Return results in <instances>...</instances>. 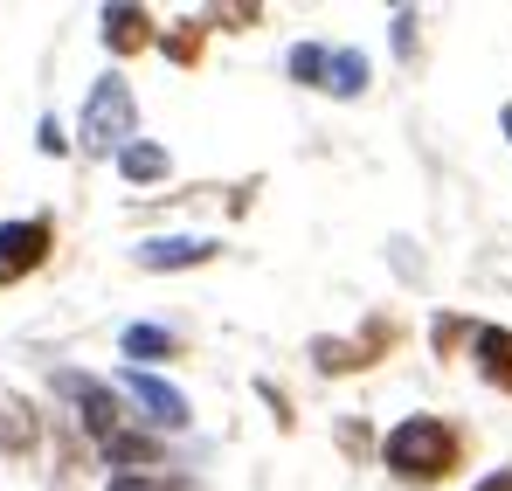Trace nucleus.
<instances>
[{"instance_id":"ddd939ff","label":"nucleus","mask_w":512,"mask_h":491,"mask_svg":"<svg viewBox=\"0 0 512 491\" xmlns=\"http://www.w3.org/2000/svg\"><path fill=\"white\" fill-rule=\"evenodd\" d=\"M326 56H333V49L298 42V49H291V77H298V83H326Z\"/></svg>"},{"instance_id":"dca6fc26","label":"nucleus","mask_w":512,"mask_h":491,"mask_svg":"<svg viewBox=\"0 0 512 491\" xmlns=\"http://www.w3.org/2000/svg\"><path fill=\"white\" fill-rule=\"evenodd\" d=\"M395 49H402V56H409V49H416V14H409V7H402V14H395Z\"/></svg>"},{"instance_id":"423d86ee","label":"nucleus","mask_w":512,"mask_h":491,"mask_svg":"<svg viewBox=\"0 0 512 491\" xmlns=\"http://www.w3.org/2000/svg\"><path fill=\"white\" fill-rule=\"evenodd\" d=\"M208 256H215L208 236H153V243L132 249L139 270H194V263H208Z\"/></svg>"},{"instance_id":"9d476101","label":"nucleus","mask_w":512,"mask_h":491,"mask_svg":"<svg viewBox=\"0 0 512 491\" xmlns=\"http://www.w3.org/2000/svg\"><path fill=\"white\" fill-rule=\"evenodd\" d=\"M326 90H333V97H360V90H367V56H360V49H333V56H326Z\"/></svg>"},{"instance_id":"7ed1b4c3","label":"nucleus","mask_w":512,"mask_h":491,"mask_svg":"<svg viewBox=\"0 0 512 491\" xmlns=\"http://www.w3.org/2000/svg\"><path fill=\"white\" fill-rule=\"evenodd\" d=\"M56 249V222L28 215V222H0V284H21L28 270H42Z\"/></svg>"},{"instance_id":"f8f14e48","label":"nucleus","mask_w":512,"mask_h":491,"mask_svg":"<svg viewBox=\"0 0 512 491\" xmlns=\"http://www.w3.org/2000/svg\"><path fill=\"white\" fill-rule=\"evenodd\" d=\"M118 353H132V360H167L173 332L167 326H125V332H118Z\"/></svg>"},{"instance_id":"f257e3e1","label":"nucleus","mask_w":512,"mask_h":491,"mask_svg":"<svg viewBox=\"0 0 512 491\" xmlns=\"http://www.w3.org/2000/svg\"><path fill=\"white\" fill-rule=\"evenodd\" d=\"M457 450H464V443H457L450 422H436V415H409V422L388 429L381 464H388L395 478H409V485H436V478L457 471Z\"/></svg>"},{"instance_id":"4468645a","label":"nucleus","mask_w":512,"mask_h":491,"mask_svg":"<svg viewBox=\"0 0 512 491\" xmlns=\"http://www.w3.org/2000/svg\"><path fill=\"white\" fill-rule=\"evenodd\" d=\"M104 491H180L173 478H111Z\"/></svg>"},{"instance_id":"9b49d317","label":"nucleus","mask_w":512,"mask_h":491,"mask_svg":"<svg viewBox=\"0 0 512 491\" xmlns=\"http://www.w3.org/2000/svg\"><path fill=\"white\" fill-rule=\"evenodd\" d=\"M146 21H153L146 7H104V42H111V49H139V42L153 35Z\"/></svg>"},{"instance_id":"2eb2a0df","label":"nucleus","mask_w":512,"mask_h":491,"mask_svg":"<svg viewBox=\"0 0 512 491\" xmlns=\"http://www.w3.org/2000/svg\"><path fill=\"white\" fill-rule=\"evenodd\" d=\"M35 146H42V153H70V132H63L56 118H42V139H35Z\"/></svg>"},{"instance_id":"39448f33","label":"nucleus","mask_w":512,"mask_h":491,"mask_svg":"<svg viewBox=\"0 0 512 491\" xmlns=\"http://www.w3.org/2000/svg\"><path fill=\"white\" fill-rule=\"evenodd\" d=\"M56 388H63V395H70V402L84 409V429H90V436H97V443L125 429V422H118V395H111L104 381H90V374H63Z\"/></svg>"},{"instance_id":"6e6552de","label":"nucleus","mask_w":512,"mask_h":491,"mask_svg":"<svg viewBox=\"0 0 512 491\" xmlns=\"http://www.w3.org/2000/svg\"><path fill=\"white\" fill-rule=\"evenodd\" d=\"M471 346H478V374L499 381V388H512V332L478 326V332H471Z\"/></svg>"},{"instance_id":"0eeeda50","label":"nucleus","mask_w":512,"mask_h":491,"mask_svg":"<svg viewBox=\"0 0 512 491\" xmlns=\"http://www.w3.org/2000/svg\"><path fill=\"white\" fill-rule=\"evenodd\" d=\"M97 450H104V464H111V471H125V478H139V471H153V464H160V443H153V436H132V429L104 436Z\"/></svg>"},{"instance_id":"1a4fd4ad","label":"nucleus","mask_w":512,"mask_h":491,"mask_svg":"<svg viewBox=\"0 0 512 491\" xmlns=\"http://www.w3.org/2000/svg\"><path fill=\"white\" fill-rule=\"evenodd\" d=\"M167 146H153V139H132V146H118V173L125 180H167Z\"/></svg>"},{"instance_id":"f03ea898","label":"nucleus","mask_w":512,"mask_h":491,"mask_svg":"<svg viewBox=\"0 0 512 491\" xmlns=\"http://www.w3.org/2000/svg\"><path fill=\"white\" fill-rule=\"evenodd\" d=\"M132 132H139L132 83L125 77H97V90H90V104H84V146L111 153V146H132Z\"/></svg>"},{"instance_id":"f3484780","label":"nucleus","mask_w":512,"mask_h":491,"mask_svg":"<svg viewBox=\"0 0 512 491\" xmlns=\"http://www.w3.org/2000/svg\"><path fill=\"white\" fill-rule=\"evenodd\" d=\"M471 491H512V471H492V478H478Z\"/></svg>"},{"instance_id":"20e7f679","label":"nucleus","mask_w":512,"mask_h":491,"mask_svg":"<svg viewBox=\"0 0 512 491\" xmlns=\"http://www.w3.org/2000/svg\"><path fill=\"white\" fill-rule=\"evenodd\" d=\"M125 395H139V402H146V422H153V429H187V422H194L187 395L167 388L160 374H139V367H132V374H125Z\"/></svg>"},{"instance_id":"a211bd4d","label":"nucleus","mask_w":512,"mask_h":491,"mask_svg":"<svg viewBox=\"0 0 512 491\" xmlns=\"http://www.w3.org/2000/svg\"><path fill=\"white\" fill-rule=\"evenodd\" d=\"M499 118H506V139H512V104H506V111H499Z\"/></svg>"}]
</instances>
